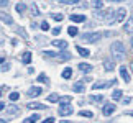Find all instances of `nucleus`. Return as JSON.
Here are the masks:
<instances>
[{"label": "nucleus", "mask_w": 133, "mask_h": 123, "mask_svg": "<svg viewBox=\"0 0 133 123\" xmlns=\"http://www.w3.org/2000/svg\"><path fill=\"white\" fill-rule=\"evenodd\" d=\"M110 51H112V56H114L115 61H123L125 59V44L122 43V41H115V43H112Z\"/></svg>", "instance_id": "nucleus-1"}, {"label": "nucleus", "mask_w": 133, "mask_h": 123, "mask_svg": "<svg viewBox=\"0 0 133 123\" xmlns=\"http://www.w3.org/2000/svg\"><path fill=\"white\" fill-rule=\"evenodd\" d=\"M115 84H117V79H112V80H104V82H95V84L92 85V89H94V90H99V89H107V87L115 85Z\"/></svg>", "instance_id": "nucleus-2"}, {"label": "nucleus", "mask_w": 133, "mask_h": 123, "mask_svg": "<svg viewBox=\"0 0 133 123\" xmlns=\"http://www.w3.org/2000/svg\"><path fill=\"white\" fill-rule=\"evenodd\" d=\"M100 38H102L100 33H85V35H82V39L85 43H95V41H99Z\"/></svg>", "instance_id": "nucleus-3"}, {"label": "nucleus", "mask_w": 133, "mask_h": 123, "mask_svg": "<svg viewBox=\"0 0 133 123\" xmlns=\"http://www.w3.org/2000/svg\"><path fill=\"white\" fill-rule=\"evenodd\" d=\"M125 15H127V10H125V8H118V10L115 12V17H114V22H112V25L123 22V20H125Z\"/></svg>", "instance_id": "nucleus-4"}, {"label": "nucleus", "mask_w": 133, "mask_h": 123, "mask_svg": "<svg viewBox=\"0 0 133 123\" xmlns=\"http://www.w3.org/2000/svg\"><path fill=\"white\" fill-rule=\"evenodd\" d=\"M102 112H104L105 117H110V115L115 112V104H112V102H107V104L104 105V108H102Z\"/></svg>", "instance_id": "nucleus-5"}, {"label": "nucleus", "mask_w": 133, "mask_h": 123, "mask_svg": "<svg viewBox=\"0 0 133 123\" xmlns=\"http://www.w3.org/2000/svg\"><path fill=\"white\" fill-rule=\"evenodd\" d=\"M59 115L61 117H68V115H71L72 113V107H71V104L69 105H59Z\"/></svg>", "instance_id": "nucleus-6"}, {"label": "nucleus", "mask_w": 133, "mask_h": 123, "mask_svg": "<svg viewBox=\"0 0 133 123\" xmlns=\"http://www.w3.org/2000/svg\"><path fill=\"white\" fill-rule=\"evenodd\" d=\"M72 90L77 92V94L84 92V90H85V82H84V80H77L76 84H72Z\"/></svg>", "instance_id": "nucleus-7"}, {"label": "nucleus", "mask_w": 133, "mask_h": 123, "mask_svg": "<svg viewBox=\"0 0 133 123\" xmlns=\"http://www.w3.org/2000/svg\"><path fill=\"white\" fill-rule=\"evenodd\" d=\"M69 18H71V22H74V23H82V22H85V15H79V13H72Z\"/></svg>", "instance_id": "nucleus-8"}, {"label": "nucleus", "mask_w": 133, "mask_h": 123, "mask_svg": "<svg viewBox=\"0 0 133 123\" xmlns=\"http://www.w3.org/2000/svg\"><path fill=\"white\" fill-rule=\"evenodd\" d=\"M123 31H125V33H128V35H133V17H130V18H128V22L125 23Z\"/></svg>", "instance_id": "nucleus-9"}, {"label": "nucleus", "mask_w": 133, "mask_h": 123, "mask_svg": "<svg viewBox=\"0 0 133 123\" xmlns=\"http://www.w3.org/2000/svg\"><path fill=\"white\" fill-rule=\"evenodd\" d=\"M120 76H122V79H123L125 82H130L131 80L130 79V74H128V71H127L125 66H122V67H120Z\"/></svg>", "instance_id": "nucleus-10"}, {"label": "nucleus", "mask_w": 133, "mask_h": 123, "mask_svg": "<svg viewBox=\"0 0 133 123\" xmlns=\"http://www.w3.org/2000/svg\"><path fill=\"white\" fill-rule=\"evenodd\" d=\"M39 94H43V90L39 89V87H31V89H28V95L30 97H38Z\"/></svg>", "instance_id": "nucleus-11"}, {"label": "nucleus", "mask_w": 133, "mask_h": 123, "mask_svg": "<svg viewBox=\"0 0 133 123\" xmlns=\"http://www.w3.org/2000/svg\"><path fill=\"white\" fill-rule=\"evenodd\" d=\"M51 43H53V46H56V48H59V49H66V48H68V43L63 41V39H56V41H51Z\"/></svg>", "instance_id": "nucleus-12"}, {"label": "nucleus", "mask_w": 133, "mask_h": 123, "mask_svg": "<svg viewBox=\"0 0 133 123\" xmlns=\"http://www.w3.org/2000/svg\"><path fill=\"white\" fill-rule=\"evenodd\" d=\"M104 69H105V71H109V72H110V71H114V69H115V64H114V61H110V59H105V61H104Z\"/></svg>", "instance_id": "nucleus-13"}, {"label": "nucleus", "mask_w": 133, "mask_h": 123, "mask_svg": "<svg viewBox=\"0 0 133 123\" xmlns=\"http://www.w3.org/2000/svg\"><path fill=\"white\" fill-rule=\"evenodd\" d=\"M0 20H2V22H5L7 25H12V23H13V18L10 17V15H7V13H2V12H0Z\"/></svg>", "instance_id": "nucleus-14"}, {"label": "nucleus", "mask_w": 133, "mask_h": 123, "mask_svg": "<svg viewBox=\"0 0 133 123\" xmlns=\"http://www.w3.org/2000/svg\"><path fill=\"white\" fill-rule=\"evenodd\" d=\"M76 49H77V53L82 56V58H89V56H90V51H89V49H85V48H82V46H77Z\"/></svg>", "instance_id": "nucleus-15"}, {"label": "nucleus", "mask_w": 133, "mask_h": 123, "mask_svg": "<svg viewBox=\"0 0 133 123\" xmlns=\"http://www.w3.org/2000/svg\"><path fill=\"white\" fill-rule=\"evenodd\" d=\"M26 107H28V108H31V110H43V108H46L43 104H36V102H31V104H28Z\"/></svg>", "instance_id": "nucleus-16"}, {"label": "nucleus", "mask_w": 133, "mask_h": 123, "mask_svg": "<svg viewBox=\"0 0 133 123\" xmlns=\"http://www.w3.org/2000/svg\"><path fill=\"white\" fill-rule=\"evenodd\" d=\"M77 67H79L81 71H82V72H90V71H92V64H87V63H81V64L77 66Z\"/></svg>", "instance_id": "nucleus-17"}, {"label": "nucleus", "mask_w": 133, "mask_h": 123, "mask_svg": "<svg viewBox=\"0 0 133 123\" xmlns=\"http://www.w3.org/2000/svg\"><path fill=\"white\" fill-rule=\"evenodd\" d=\"M72 99H71L69 95H64V97H59V105H69Z\"/></svg>", "instance_id": "nucleus-18"}, {"label": "nucleus", "mask_w": 133, "mask_h": 123, "mask_svg": "<svg viewBox=\"0 0 133 123\" xmlns=\"http://www.w3.org/2000/svg\"><path fill=\"white\" fill-rule=\"evenodd\" d=\"M22 61H23V64H30V63H31V53H30V51H26V53H23V58H22Z\"/></svg>", "instance_id": "nucleus-19"}, {"label": "nucleus", "mask_w": 133, "mask_h": 123, "mask_svg": "<svg viewBox=\"0 0 133 123\" xmlns=\"http://www.w3.org/2000/svg\"><path fill=\"white\" fill-rule=\"evenodd\" d=\"M122 94H123V92H122L120 89H115L114 92H112V99H114V100H120L122 99Z\"/></svg>", "instance_id": "nucleus-20"}, {"label": "nucleus", "mask_w": 133, "mask_h": 123, "mask_svg": "<svg viewBox=\"0 0 133 123\" xmlns=\"http://www.w3.org/2000/svg\"><path fill=\"white\" fill-rule=\"evenodd\" d=\"M63 77L64 79H71V77H72V69H71V67H66L63 71Z\"/></svg>", "instance_id": "nucleus-21"}, {"label": "nucleus", "mask_w": 133, "mask_h": 123, "mask_svg": "<svg viewBox=\"0 0 133 123\" xmlns=\"http://www.w3.org/2000/svg\"><path fill=\"white\" fill-rule=\"evenodd\" d=\"M89 99H90V102H97V104H100V102H104V95H90Z\"/></svg>", "instance_id": "nucleus-22"}, {"label": "nucleus", "mask_w": 133, "mask_h": 123, "mask_svg": "<svg viewBox=\"0 0 133 123\" xmlns=\"http://www.w3.org/2000/svg\"><path fill=\"white\" fill-rule=\"evenodd\" d=\"M38 120H39L38 115H31V117H28V118H25L23 123H35V121H38Z\"/></svg>", "instance_id": "nucleus-23"}, {"label": "nucleus", "mask_w": 133, "mask_h": 123, "mask_svg": "<svg viewBox=\"0 0 133 123\" xmlns=\"http://www.w3.org/2000/svg\"><path fill=\"white\" fill-rule=\"evenodd\" d=\"M7 112H8L10 115H15V113H18V112H20V108H18L17 105H10L8 108H7Z\"/></svg>", "instance_id": "nucleus-24"}, {"label": "nucleus", "mask_w": 133, "mask_h": 123, "mask_svg": "<svg viewBox=\"0 0 133 123\" xmlns=\"http://www.w3.org/2000/svg\"><path fill=\"white\" fill-rule=\"evenodd\" d=\"M92 7L95 10H99V8L104 7V2H102V0H92Z\"/></svg>", "instance_id": "nucleus-25"}, {"label": "nucleus", "mask_w": 133, "mask_h": 123, "mask_svg": "<svg viewBox=\"0 0 133 123\" xmlns=\"http://www.w3.org/2000/svg\"><path fill=\"white\" fill-rule=\"evenodd\" d=\"M68 33H69V36H77L79 30L76 28V26H69V28H68Z\"/></svg>", "instance_id": "nucleus-26"}, {"label": "nucleus", "mask_w": 133, "mask_h": 123, "mask_svg": "<svg viewBox=\"0 0 133 123\" xmlns=\"http://www.w3.org/2000/svg\"><path fill=\"white\" fill-rule=\"evenodd\" d=\"M58 58H59L61 61H68V59H71V54L64 51V53H59V54H58Z\"/></svg>", "instance_id": "nucleus-27"}, {"label": "nucleus", "mask_w": 133, "mask_h": 123, "mask_svg": "<svg viewBox=\"0 0 133 123\" xmlns=\"http://www.w3.org/2000/svg\"><path fill=\"white\" fill-rule=\"evenodd\" d=\"M79 115H81V117H87V118H92V117H94V113H92V112H89V110H81Z\"/></svg>", "instance_id": "nucleus-28"}, {"label": "nucleus", "mask_w": 133, "mask_h": 123, "mask_svg": "<svg viewBox=\"0 0 133 123\" xmlns=\"http://www.w3.org/2000/svg\"><path fill=\"white\" fill-rule=\"evenodd\" d=\"M25 8H26V7H25V3H22V2L17 3V7H15V10H17L18 13H23V12H25Z\"/></svg>", "instance_id": "nucleus-29"}, {"label": "nucleus", "mask_w": 133, "mask_h": 123, "mask_svg": "<svg viewBox=\"0 0 133 123\" xmlns=\"http://www.w3.org/2000/svg\"><path fill=\"white\" fill-rule=\"evenodd\" d=\"M51 17H53V20H56V22H63L64 15H63V13H53Z\"/></svg>", "instance_id": "nucleus-30"}, {"label": "nucleus", "mask_w": 133, "mask_h": 123, "mask_svg": "<svg viewBox=\"0 0 133 123\" xmlns=\"http://www.w3.org/2000/svg\"><path fill=\"white\" fill-rule=\"evenodd\" d=\"M38 82H43V84H48V76H46V74H39V76H38Z\"/></svg>", "instance_id": "nucleus-31"}, {"label": "nucleus", "mask_w": 133, "mask_h": 123, "mask_svg": "<svg viewBox=\"0 0 133 123\" xmlns=\"http://www.w3.org/2000/svg\"><path fill=\"white\" fill-rule=\"evenodd\" d=\"M59 100V95L58 94H51V95H48V102H58Z\"/></svg>", "instance_id": "nucleus-32"}, {"label": "nucleus", "mask_w": 133, "mask_h": 123, "mask_svg": "<svg viewBox=\"0 0 133 123\" xmlns=\"http://www.w3.org/2000/svg\"><path fill=\"white\" fill-rule=\"evenodd\" d=\"M43 54L46 56V58H56V56H58L59 53H54V51H44Z\"/></svg>", "instance_id": "nucleus-33"}, {"label": "nucleus", "mask_w": 133, "mask_h": 123, "mask_svg": "<svg viewBox=\"0 0 133 123\" xmlns=\"http://www.w3.org/2000/svg\"><path fill=\"white\" fill-rule=\"evenodd\" d=\"M20 99V94H18V92H12V94H10V100H12V102H17Z\"/></svg>", "instance_id": "nucleus-34"}, {"label": "nucleus", "mask_w": 133, "mask_h": 123, "mask_svg": "<svg viewBox=\"0 0 133 123\" xmlns=\"http://www.w3.org/2000/svg\"><path fill=\"white\" fill-rule=\"evenodd\" d=\"M31 13H33V17H38V15H39V12H38V7H36V5H31Z\"/></svg>", "instance_id": "nucleus-35"}, {"label": "nucleus", "mask_w": 133, "mask_h": 123, "mask_svg": "<svg viewBox=\"0 0 133 123\" xmlns=\"http://www.w3.org/2000/svg\"><path fill=\"white\" fill-rule=\"evenodd\" d=\"M79 2H81V0H63V3H66V5H76Z\"/></svg>", "instance_id": "nucleus-36"}, {"label": "nucleus", "mask_w": 133, "mask_h": 123, "mask_svg": "<svg viewBox=\"0 0 133 123\" xmlns=\"http://www.w3.org/2000/svg\"><path fill=\"white\" fill-rule=\"evenodd\" d=\"M41 30H43V31H48V30H49V23L48 22H43L41 23Z\"/></svg>", "instance_id": "nucleus-37"}, {"label": "nucleus", "mask_w": 133, "mask_h": 123, "mask_svg": "<svg viewBox=\"0 0 133 123\" xmlns=\"http://www.w3.org/2000/svg\"><path fill=\"white\" fill-rule=\"evenodd\" d=\"M10 69V64L7 63V64H2V67H0V71H2V72H5V71H8Z\"/></svg>", "instance_id": "nucleus-38"}, {"label": "nucleus", "mask_w": 133, "mask_h": 123, "mask_svg": "<svg viewBox=\"0 0 133 123\" xmlns=\"http://www.w3.org/2000/svg\"><path fill=\"white\" fill-rule=\"evenodd\" d=\"M61 33V28L58 26V28H53V35H54V36H58V35Z\"/></svg>", "instance_id": "nucleus-39"}, {"label": "nucleus", "mask_w": 133, "mask_h": 123, "mask_svg": "<svg viewBox=\"0 0 133 123\" xmlns=\"http://www.w3.org/2000/svg\"><path fill=\"white\" fill-rule=\"evenodd\" d=\"M122 102H123L125 105H128L130 102H131V99H130V97H125V99H122Z\"/></svg>", "instance_id": "nucleus-40"}, {"label": "nucleus", "mask_w": 133, "mask_h": 123, "mask_svg": "<svg viewBox=\"0 0 133 123\" xmlns=\"http://www.w3.org/2000/svg\"><path fill=\"white\" fill-rule=\"evenodd\" d=\"M8 5V0H0V7H7Z\"/></svg>", "instance_id": "nucleus-41"}, {"label": "nucleus", "mask_w": 133, "mask_h": 123, "mask_svg": "<svg viewBox=\"0 0 133 123\" xmlns=\"http://www.w3.org/2000/svg\"><path fill=\"white\" fill-rule=\"evenodd\" d=\"M53 121H54L53 117H49V118H46V120H44V123H53Z\"/></svg>", "instance_id": "nucleus-42"}, {"label": "nucleus", "mask_w": 133, "mask_h": 123, "mask_svg": "<svg viewBox=\"0 0 133 123\" xmlns=\"http://www.w3.org/2000/svg\"><path fill=\"white\" fill-rule=\"evenodd\" d=\"M3 108H5V105H3V104H2V102H0V112H2V110H3Z\"/></svg>", "instance_id": "nucleus-43"}, {"label": "nucleus", "mask_w": 133, "mask_h": 123, "mask_svg": "<svg viewBox=\"0 0 133 123\" xmlns=\"http://www.w3.org/2000/svg\"><path fill=\"white\" fill-rule=\"evenodd\" d=\"M109 2H125V0H109Z\"/></svg>", "instance_id": "nucleus-44"}, {"label": "nucleus", "mask_w": 133, "mask_h": 123, "mask_svg": "<svg viewBox=\"0 0 133 123\" xmlns=\"http://www.w3.org/2000/svg\"><path fill=\"white\" fill-rule=\"evenodd\" d=\"M3 121H7V120H5V118H0V123H3Z\"/></svg>", "instance_id": "nucleus-45"}, {"label": "nucleus", "mask_w": 133, "mask_h": 123, "mask_svg": "<svg viewBox=\"0 0 133 123\" xmlns=\"http://www.w3.org/2000/svg\"><path fill=\"white\" fill-rule=\"evenodd\" d=\"M128 115H131V117H133V110H131V112H128Z\"/></svg>", "instance_id": "nucleus-46"}, {"label": "nucleus", "mask_w": 133, "mask_h": 123, "mask_svg": "<svg viewBox=\"0 0 133 123\" xmlns=\"http://www.w3.org/2000/svg\"><path fill=\"white\" fill-rule=\"evenodd\" d=\"M0 63H3V58H2V56H0Z\"/></svg>", "instance_id": "nucleus-47"}, {"label": "nucleus", "mask_w": 133, "mask_h": 123, "mask_svg": "<svg viewBox=\"0 0 133 123\" xmlns=\"http://www.w3.org/2000/svg\"><path fill=\"white\" fill-rule=\"evenodd\" d=\"M130 67H131V72H133V63H131V66H130Z\"/></svg>", "instance_id": "nucleus-48"}, {"label": "nucleus", "mask_w": 133, "mask_h": 123, "mask_svg": "<svg viewBox=\"0 0 133 123\" xmlns=\"http://www.w3.org/2000/svg\"><path fill=\"white\" fill-rule=\"evenodd\" d=\"M2 43H3V39H0V44H2Z\"/></svg>", "instance_id": "nucleus-49"}, {"label": "nucleus", "mask_w": 133, "mask_h": 123, "mask_svg": "<svg viewBox=\"0 0 133 123\" xmlns=\"http://www.w3.org/2000/svg\"><path fill=\"white\" fill-rule=\"evenodd\" d=\"M131 46H133V39H131Z\"/></svg>", "instance_id": "nucleus-50"}, {"label": "nucleus", "mask_w": 133, "mask_h": 123, "mask_svg": "<svg viewBox=\"0 0 133 123\" xmlns=\"http://www.w3.org/2000/svg\"><path fill=\"white\" fill-rule=\"evenodd\" d=\"M0 97H2V92H0Z\"/></svg>", "instance_id": "nucleus-51"}]
</instances>
